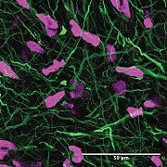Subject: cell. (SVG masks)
Instances as JSON below:
<instances>
[{"label":"cell","mask_w":167,"mask_h":167,"mask_svg":"<svg viewBox=\"0 0 167 167\" xmlns=\"http://www.w3.org/2000/svg\"><path fill=\"white\" fill-rule=\"evenodd\" d=\"M115 71L117 73L124 74L128 76H132V77L138 79L144 77V71L138 67H116Z\"/></svg>","instance_id":"1"},{"label":"cell","mask_w":167,"mask_h":167,"mask_svg":"<svg viewBox=\"0 0 167 167\" xmlns=\"http://www.w3.org/2000/svg\"><path fill=\"white\" fill-rule=\"evenodd\" d=\"M65 95H66V92L64 91V90H60V91L48 96L44 101L45 107L47 108V109H50V108L55 107L58 103V101L61 100V99L65 97Z\"/></svg>","instance_id":"2"},{"label":"cell","mask_w":167,"mask_h":167,"mask_svg":"<svg viewBox=\"0 0 167 167\" xmlns=\"http://www.w3.org/2000/svg\"><path fill=\"white\" fill-rule=\"evenodd\" d=\"M36 17L43 22L46 29H58V22L54 20L53 18L48 14H43V13H36Z\"/></svg>","instance_id":"3"},{"label":"cell","mask_w":167,"mask_h":167,"mask_svg":"<svg viewBox=\"0 0 167 167\" xmlns=\"http://www.w3.org/2000/svg\"><path fill=\"white\" fill-rule=\"evenodd\" d=\"M66 62L64 60H53V63L47 67V68H44L42 69V74L45 75V76H47L49 74H51L52 73H56L58 70H60L61 68L65 66Z\"/></svg>","instance_id":"4"},{"label":"cell","mask_w":167,"mask_h":167,"mask_svg":"<svg viewBox=\"0 0 167 167\" xmlns=\"http://www.w3.org/2000/svg\"><path fill=\"white\" fill-rule=\"evenodd\" d=\"M81 37H82L84 41L92 45L93 47H98L101 43V40L99 38L98 35L92 34V33H89L88 31H83L82 34H81Z\"/></svg>","instance_id":"5"},{"label":"cell","mask_w":167,"mask_h":167,"mask_svg":"<svg viewBox=\"0 0 167 167\" xmlns=\"http://www.w3.org/2000/svg\"><path fill=\"white\" fill-rule=\"evenodd\" d=\"M127 87H128V85L124 80H117L111 84V88L113 89V91L118 95L119 97H122V98L124 97L126 95Z\"/></svg>","instance_id":"6"},{"label":"cell","mask_w":167,"mask_h":167,"mask_svg":"<svg viewBox=\"0 0 167 167\" xmlns=\"http://www.w3.org/2000/svg\"><path fill=\"white\" fill-rule=\"evenodd\" d=\"M0 74H2L4 76H7V77H10L15 80H18L20 78L19 75L12 70L11 67L2 60H0Z\"/></svg>","instance_id":"7"},{"label":"cell","mask_w":167,"mask_h":167,"mask_svg":"<svg viewBox=\"0 0 167 167\" xmlns=\"http://www.w3.org/2000/svg\"><path fill=\"white\" fill-rule=\"evenodd\" d=\"M26 46L28 47L29 50H31L32 53H38V54H45L46 50L45 48L40 45L39 43L33 41V40H29L26 42Z\"/></svg>","instance_id":"8"},{"label":"cell","mask_w":167,"mask_h":167,"mask_svg":"<svg viewBox=\"0 0 167 167\" xmlns=\"http://www.w3.org/2000/svg\"><path fill=\"white\" fill-rule=\"evenodd\" d=\"M162 104V100L159 96H154L151 99H148L143 102V107L148 109H155Z\"/></svg>","instance_id":"9"},{"label":"cell","mask_w":167,"mask_h":167,"mask_svg":"<svg viewBox=\"0 0 167 167\" xmlns=\"http://www.w3.org/2000/svg\"><path fill=\"white\" fill-rule=\"evenodd\" d=\"M119 11L123 13L126 19H130V18L132 17L128 0H121V7Z\"/></svg>","instance_id":"10"},{"label":"cell","mask_w":167,"mask_h":167,"mask_svg":"<svg viewBox=\"0 0 167 167\" xmlns=\"http://www.w3.org/2000/svg\"><path fill=\"white\" fill-rule=\"evenodd\" d=\"M70 25H71V32L75 37H81V34L83 33L82 28L78 24V22H76L74 20H70Z\"/></svg>","instance_id":"11"},{"label":"cell","mask_w":167,"mask_h":167,"mask_svg":"<svg viewBox=\"0 0 167 167\" xmlns=\"http://www.w3.org/2000/svg\"><path fill=\"white\" fill-rule=\"evenodd\" d=\"M126 111L128 112L129 115L132 117V118H136L137 116H142L144 114L143 108H135V107H128L126 109Z\"/></svg>","instance_id":"12"},{"label":"cell","mask_w":167,"mask_h":167,"mask_svg":"<svg viewBox=\"0 0 167 167\" xmlns=\"http://www.w3.org/2000/svg\"><path fill=\"white\" fill-rule=\"evenodd\" d=\"M0 148H8L10 151H17L18 148L15 145V143L12 141L7 140V139H1L0 138Z\"/></svg>","instance_id":"13"},{"label":"cell","mask_w":167,"mask_h":167,"mask_svg":"<svg viewBox=\"0 0 167 167\" xmlns=\"http://www.w3.org/2000/svg\"><path fill=\"white\" fill-rule=\"evenodd\" d=\"M70 97L71 98H85L87 97V92L85 91H81V90H71L70 91Z\"/></svg>","instance_id":"14"},{"label":"cell","mask_w":167,"mask_h":167,"mask_svg":"<svg viewBox=\"0 0 167 167\" xmlns=\"http://www.w3.org/2000/svg\"><path fill=\"white\" fill-rule=\"evenodd\" d=\"M84 158H85V156L83 154V152H74V155L71 156V162H73L74 164H79L80 162H82Z\"/></svg>","instance_id":"15"},{"label":"cell","mask_w":167,"mask_h":167,"mask_svg":"<svg viewBox=\"0 0 167 167\" xmlns=\"http://www.w3.org/2000/svg\"><path fill=\"white\" fill-rule=\"evenodd\" d=\"M32 58V52L29 49H22L21 51V58L25 61L30 60V58Z\"/></svg>","instance_id":"16"},{"label":"cell","mask_w":167,"mask_h":167,"mask_svg":"<svg viewBox=\"0 0 167 167\" xmlns=\"http://www.w3.org/2000/svg\"><path fill=\"white\" fill-rule=\"evenodd\" d=\"M143 24H144V26H145V28L151 29L153 27V22H152V20L151 19V17H145V18H144Z\"/></svg>","instance_id":"17"},{"label":"cell","mask_w":167,"mask_h":167,"mask_svg":"<svg viewBox=\"0 0 167 167\" xmlns=\"http://www.w3.org/2000/svg\"><path fill=\"white\" fill-rule=\"evenodd\" d=\"M10 156V150L8 148H0V161H3L6 157Z\"/></svg>","instance_id":"18"},{"label":"cell","mask_w":167,"mask_h":167,"mask_svg":"<svg viewBox=\"0 0 167 167\" xmlns=\"http://www.w3.org/2000/svg\"><path fill=\"white\" fill-rule=\"evenodd\" d=\"M74 87L76 90H81V91H85V85L84 82H82V81L80 80H77V82H76V84L74 85Z\"/></svg>","instance_id":"19"},{"label":"cell","mask_w":167,"mask_h":167,"mask_svg":"<svg viewBox=\"0 0 167 167\" xmlns=\"http://www.w3.org/2000/svg\"><path fill=\"white\" fill-rule=\"evenodd\" d=\"M151 159L153 164H154L156 166H162V162L161 158H160L159 156H156V155L151 156Z\"/></svg>","instance_id":"20"},{"label":"cell","mask_w":167,"mask_h":167,"mask_svg":"<svg viewBox=\"0 0 167 167\" xmlns=\"http://www.w3.org/2000/svg\"><path fill=\"white\" fill-rule=\"evenodd\" d=\"M16 2L19 4L21 7H22L25 10H29L30 8V6H29V3L27 0H16Z\"/></svg>","instance_id":"21"},{"label":"cell","mask_w":167,"mask_h":167,"mask_svg":"<svg viewBox=\"0 0 167 167\" xmlns=\"http://www.w3.org/2000/svg\"><path fill=\"white\" fill-rule=\"evenodd\" d=\"M106 58H107V61H109V62H114V61L117 60L118 57H117L116 53H114V54H108V53H107Z\"/></svg>","instance_id":"22"},{"label":"cell","mask_w":167,"mask_h":167,"mask_svg":"<svg viewBox=\"0 0 167 167\" xmlns=\"http://www.w3.org/2000/svg\"><path fill=\"white\" fill-rule=\"evenodd\" d=\"M106 51H107L108 54H114V53H116L114 46H113V45H111V44H107L106 45Z\"/></svg>","instance_id":"23"},{"label":"cell","mask_w":167,"mask_h":167,"mask_svg":"<svg viewBox=\"0 0 167 167\" xmlns=\"http://www.w3.org/2000/svg\"><path fill=\"white\" fill-rule=\"evenodd\" d=\"M12 164L15 167H24V166H29V164H26V162H21L18 160H13Z\"/></svg>","instance_id":"24"},{"label":"cell","mask_w":167,"mask_h":167,"mask_svg":"<svg viewBox=\"0 0 167 167\" xmlns=\"http://www.w3.org/2000/svg\"><path fill=\"white\" fill-rule=\"evenodd\" d=\"M46 32L49 37H54L58 34V29H46Z\"/></svg>","instance_id":"25"},{"label":"cell","mask_w":167,"mask_h":167,"mask_svg":"<svg viewBox=\"0 0 167 167\" xmlns=\"http://www.w3.org/2000/svg\"><path fill=\"white\" fill-rule=\"evenodd\" d=\"M61 105L63 107H65L66 109L71 110V111H73L74 109V103H71V102H63Z\"/></svg>","instance_id":"26"},{"label":"cell","mask_w":167,"mask_h":167,"mask_svg":"<svg viewBox=\"0 0 167 167\" xmlns=\"http://www.w3.org/2000/svg\"><path fill=\"white\" fill-rule=\"evenodd\" d=\"M111 5L113 6L116 10H120V7H121V0H111Z\"/></svg>","instance_id":"27"},{"label":"cell","mask_w":167,"mask_h":167,"mask_svg":"<svg viewBox=\"0 0 167 167\" xmlns=\"http://www.w3.org/2000/svg\"><path fill=\"white\" fill-rule=\"evenodd\" d=\"M69 150H70L71 151H73L74 153V152H82V150H81L80 148L76 147V146H74V145H70V146H69Z\"/></svg>","instance_id":"28"},{"label":"cell","mask_w":167,"mask_h":167,"mask_svg":"<svg viewBox=\"0 0 167 167\" xmlns=\"http://www.w3.org/2000/svg\"><path fill=\"white\" fill-rule=\"evenodd\" d=\"M43 165V164L41 162H30L29 166L30 167H41Z\"/></svg>","instance_id":"29"},{"label":"cell","mask_w":167,"mask_h":167,"mask_svg":"<svg viewBox=\"0 0 167 167\" xmlns=\"http://www.w3.org/2000/svg\"><path fill=\"white\" fill-rule=\"evenodd\" d=\"M63 166H64V167H71V160H69V159H66L64 162H63Z\"/></svg>","instance_id":"30"},{"label":"cell","mask_w":167,"mask_h":167,"mask_svg":"<svg viewBox=\"0 0 167 167\" xmlns=\"http://www.w3.org/2000/svg\"><path fill=\"white\" fill-rule=\"evenodd\" d=\"M19 22H20L19 17L16 16V17H15V19H14V21H13V25H14V26H18V24H19Z\"/></svg>","instance_id":"31"},{"label":"cell","mask_w":167,"mask_h":167,"mask_svg":"<svg viewBox=\"0 0 167 167\" xmlns=\"http://www.w3.org/2000/svg\"><path fill=\"white\" fill-rule=\"evenodd\" d=\"M76 82H77V79L74 78V77L71 78V79H70V81H69V83H70L71 85H74L76 84Z\"/></svg>","instance_id":"32"},{"label":"cell","mask_w":167,"mask_h":167,"mask_svg":"<svg viewBox=\"0 0 167 167\" xmlns=\"http://www.w3.org/2000/svg\"><path fill=\"white\" fill-rule=\"evenodd\" d=\"M144 14H145V17H151V10H145V11H144Z\"/></svg>","instance_id":"33"},{"label":"cell","mask_w":167,"mask_h":167,"mask_svg":"<svg viewBox=\"0 0 167 167\" xmlns=\"http://www.w3.org/2000/svg\"><path fill=\"white\" fill-rule=\"evenodd\" d=\"M0 167H10L8 164H0Z\"/></svg>","instance_id":"34"},{"label":"cell","mask_w":167,"mask_h":167,"mask_svg":"<svg viewBox=\"0 0 167 167\" xmlns=\"http://www.w3.org/2000/svg\"><path fill=\"white\" fill-rule=\"evenodd\" d=\"M162 141H164V142L166 144V143H167V138H166V137H164V138H162Z\"/></svg>","instance_id":"35"}]
</instances>
